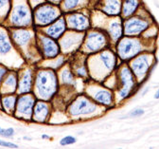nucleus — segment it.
Masks as SVG:
<instances>
[{
    "label": "nucleus",
    "mask_w": 159,
    "mask_h": 149,
    "mask_svg": "<svg viewBox=\"0 0 159 149\" xmlns=\"http://www.w3.org/2000/svg\"><path fill=\"white\" fill-rule=\"evenodd\" d=\"M12 6V0H0V21L9 18Z\"/></svg>",
    "instance_id": "b1692460"
},
{
    "label": "nucleus",
    "mask_w": 159,
    "mask_h": 149,
    "mask_svg": "<svg viewBox=\"0 0 159 149\" xmlns=\"http://www.w3.org/2000/svg\"><path fill=\"white\" fill-rule=\"evenodd\" d=\"M35 86L38 96L44 99H50L57 90V78L51 70H41L36 76Z\"/></svg>",
    "instance_id": "7ed1b4c3"
},
{
    "label": "nucleus",
    "mask_w": 159,
    "mask_h": 149,
    "mask_svg": "<svg viewBox=\"0 0 159 149\" xmlns=\"http://www.w3.org/2000/svg\"><path fill=\"white\" fill-rule=\"evenodd\" d=\"M6 72H7V70H6V69H5V68L0 67V84H1L2 79H3L4 75L6 74Z\"/></svg>",
    "instance_id": "72a5a7b5"
},
{
    "label": "nucleus",
    "mask_w": 159,
    "mask_h": 149,
    "mask_svg": "<svg viewBox=\"0 0 159 149\" xmlns=\"http://www.w3.org/2000/svg\"><path fill=\"white\" fill-rule=\"evenodd\" d=\"M32 87V73L30 70H26L22 75L21 79L19 80L18 84V93L25 94L28 93Z\"/></svg>",
    "instance_id": "a211bd4d"
},
{
    "label": "nucleus",
    "mask_w": 159,
    "mask_h": 149,
    "mask_svg": "<svg viewBox=\"0 0 159 149\" xmlns=\"http://www.w3.org/2000/svg\"><path fill=\"white\" fill-rule=\"evenodd\" d=\"M108 32L114 41L117 40L119 37H120L122 35V25H121L120 20L119 19L112 20L109 24Z\"/></svg>",
    "instance_id": "4be33fe9"
},
{
    "label": "nucleus",
    "mask_w": 159,
    "mask_h": 149,
    "mask_svg": "<svg viewBox=\"0 0 159 149\" xmlns=\"http://www.w3.org/2000/svg\"><path fill=\"white\" fill-rule=\"evenodd\" d=\"M97 110V105L84 96L76 99L69 108V113L72 116L88 115Z\"/></svg>",
    "instance_id": "39448f33"
},
{
    "label": "nucleus",
    "mask_w": 159,
    "mask_h": 149,
    "mask_svg": "<svg viewBox=\"0 0 159 149\" xmlns=\"http://www.w3.org/2000/svg\"><path fill=\"white\" fill-rule=\"evenodd\" d=\"M63 0H47V2H49V3H52V4H55V5H61Z\"/></svg>",
    "instance_id": "f704fd0d"
},
{
    "label": "nucleus",
    "mask_w": 159,
    "mask_h": 149,
    "mask_svg": "<svg viewBox=\"0 0 159 149\" xmlns=\"http://www.w3.org/2000/svg\"><path fill=\"white\" fill-rule=\"evenodd\" d=\"M139 1L138 0H123L122 7H121V13L125 18L132 16L138 9Z\"/></svg>",
    "instance_id": "412c9836"
},
{
    "label": "nucleus",
    "mask_w": 159,
    "mask_h": 149,
    "mask_svg": "<svg viewBox=\"0 0 159 149\" xmlns=\"http://www.w3.org/2000/svg\"><path fill=\"white\" fill-rule=\"evenodd\" d=\"M152 63V58L149 55H140L137 56L131 64V69L133 72L137 77H142L144 76Z\"/></svg>",
    "instance_id": "9d476101"
},
{
    "label": "nucleus",
    "mask_w": 159,
    "mask_h": 149,
    "mask_svg": "<svg viewBox=\"0 0 159 149\" xmlns=\"http://www.w3.org/2000/svg\"><path fill=\"white\" fill-rule=\"evenodd\" d=\"M99 61L102 64L104 69L111 71L116 65V56L111 50H103L99 54Z\"/></svg>",
    "instance_id": "aec40b11"
},
{
    "label": "nucleus",
    "mask_w": 159,
    "mask_h": 149,
    "mask_svg": "<svg viewBox=\"0 0 159 149\" xmlns=\"http://www.w3.org/2000/svg\"><path fill=\"white\" fill-rule=\"evenodd\" d=\"M98 1H99V2H101V0H98Z\"/></svg>",
    "instance_id": "4c0bfd02"
},
{
    "label": "nucleus",
    "mask_w": 159,
    "mask_h": 149,
    "mask_svg": "<svg viewBox=\"0 0 159 149\" xmlns=\"http://www.w3.org/2000/svg\"><path fill=\"white\" fill-rule=\"evenodd\" d=\"M42 138H43V139H47V138H48V136H46V135H43V136H42Z\"/></svg>",
    "instance_id": "e433bc0d"
},
{
    "label": "nucleus",
    "mask_w": 159,
    "mask_h": 149,
    "mask_svg": "<svg viewBox=\"0 0 159 149\" xmlns=\"http://www.w3.org/2000/svg\"><path fill=\"white\" fill-rule=\"evenodd\" d=\"M81 2H82V0H63L61 4L63 6L64 11L71 12L81 5Z\"/></svg>",
    "instance_id": "bb28decb"
},
{
    "label": "nucleus",
    "mask_w": 159,
    "mask_h": 149,
    "mask_svg": "<svg viewBox=\"0 0 159 149\" xmlns=\"http://www.w3.org/2000/svg\"><path fill=\"white\" fill-rule=\"evenodd\" d=\"M88 92L92 96V98L98 103H101L104 105H110L113 103L112 93L107 89L92 88L91 89H89Z\"/></svg>",
    "instance_id": "4468645a"
},
{
    "label": "nucleus",
    "mask_w": 159,
    "mask_h": 149,
    "mask_svg": "<svg viewBox=\"0 0 159 149\" xmlns=\"http://www.w3.org/2000/svg\"><path fill=\"white\" fill-rule=\"evenodd\" d=\"M16 84H17L16 75L13 73L9 74L3 83V93L5 94L12 93L16 89Z\"/></svg>",
    "instance_id": "5701e85b"
},
{
    "label": "nucleus",
    "mask_w": 159,
    "mask_h": 149,
    "mask_svg": "<svg viewBox=\"0 0 159 149\" xmlns=\"http://www.w3.org/2000/svg\"><path fill=\"white\" fill-rule=\"evenodd\" d=\"M16 98L12 95H8L5 96L2 99V103H3V108H5L6 111L11 112L14 109V105H15Z\"/></svg>",
    "instance_id": "a878e982"
},
{
    "label": "nucleus",
    "mask_w": 159,
    "mask_h": 149,
    "mask_svg": "<svg viewBox=\"0 0 159 149\" xmlns=\"http://www.w3.org/2000/svg\"><path fill=\"white\" fill-rule=\"evenodd\" d=\"M140 42L136 39L124 38L119 41L117 45V52L118 55L122 59H129L135 56L137 53L141 51Z\"/></svg>",
    "instance_id": "20e7f679"
},
{
    "label": "nucleus",
    "mask_w": 159,
    "mask_h": 149,
    "mask_svg": "<svg viewBox=\"0 0 159 149\" xmlns=\"http://www.w3.org/2000/svg\"><path fill=\"white\" fill-rule=\"evenodd\" d=\"M106 45V38L103 33L98 31H92L87 35L85 41V48L89 51L101 50Z\"/></svg>",
    "instance_id": "1a4fd4ad"
},
{
    "label": "nucleus",
    "mask_w": 159,
    "mask_h": 149,
    "mask_svg": "<svg viewBox=\"0 0 159 149\" xmlns=\"http://www.w3.org/2000/svg\"><path fill=\"white\" fill-rule=\"evenodd\" d=\"M120 80H121V84H122V88L119 90V98L120 99H125L129 93L131 92L132 89L134 88V78H133V73L132 71L124 67L122 68V70H120Z\"/></svg>",
    "instance_id": "9b49d317"
},
{
    "label": "nucleus",
    "mask_w": 159,
    "mask_h": 149,
    "mask_svg": "<svg viewBox=\"0 0 159 149\" xmlns=\"http://www.w3.org/2000/svg\"><path fill=\"white\" fill-rule=\"evenodd\" d=\"M41 47L43 54L47 58H54L59 54V47L57 43L49 37H41Z\"/></svg>",
    "instance_id": "dca6fc26"
},
{
    "label": "nucleus",
    "mask_w": 159,
    "mask_h": 149,
    "mask_svg": "<svg viewBox=\"0 0 159 149\" xmlns=\"http://www.w3.org/2000/svg\"><path fill=\"white\" fill-rule=\"evenodd\" d=\"M66 16V26L76 31H85L89 28L90 22L86 14L81 12H67Z\"/></svg>",
    "instance_id": "423d86ee"
},
{
    "label": "nucleus",
    "mask_w": 159,
    "mask_h": 149,
    "mask_svg": "<svg viewBox=\"0 0 159 149\" xmlns=\"http://www.w3.org/2000/svg\"><path fill=\"white\" fill-rule=\"evenodd\" d=\"M144 114V110L143 109H134V111L131 112V116L132 117H138V116H141Z\"/></svg>",
    "instance_id": "473e14b6"
},
{
    "label": "nucleus",
    "mask_w": 159,
    "mask_h": 149,
    "mask_svg": "<svg viewBox=\"0 0 159 149\" xmlns=\"http://www.w3.org/2000/svg\"><path fill=\"white\" fill-rule=\"evenodd\" d=\"M149 27V22L146 19L130 16L124 22V32L127 35H135L144 31Z\"/></svg>",
    "instance_id": "0eeeda50"
},
{
    "label": "nucleus",
    "mask_w": 159,
    "mask_h": 149,
    "mask_svg": "<svg viewBox=\"0 0 159 149\" xmlns=\"http://www.w3.org/2000/svg\"><path fill=\"white\" fill-rule=\"evenodd\" d=\"M28 1H29V4L30 5V7L32 8V10H33L36 7H38L39 5L47 2V0H28Z\"/></svg>",
    "instance_id": "7c9ffc66"
},
{
    "label": "nucleus",
    "mask_w": 159,
    "mask_h": 149,
    "mask_svg": "<svg viewBox=\"0 0 159 149\" xmlns=\"http://www.w3.org/2000/svg\"><path fill=\"white\" fill-rule=\"evenodd\" d=\"M83 38V34H79L77 32H70L66 34L61 41V47L66 51L72 50L81 44Z\"/></svg>",
    "instance_id": "2eb2a0df"
},
{
    "label": "nucleus",
    "mask_w": 159,
    "mask_h": 149,
    "mask_svg": "<svg viewBox=\"0 0 159 149\" xmlns=\"http://www.w3.org/2000/svg\"><path fill=\"white\" fill-rule=\"evenodd\" d=\"M34 108V98L31 95H22L17 100L16 112L20 118L29 119L31 116Z\"/></svg>",
    "instance_id": "6e6552de"
},
{
    "label": "nucleus",
    "mask_w": 159,
    "mask_h": 149,
    "mask_svg": "<svg viewBox=\"0 0 159 149\" xmlns=\"http://www.w3.org/2000/svg\"><path fill=\"white\" fill-rule=\"evenodd\" d=\"M31 38H32V32L28 30L18 29L12 31V39L20 47L27 45L31 40Z\"/></svg>",
    "instance_id": "f3484780"
},
{
    "label": "nucleus",
    "mask_w": 159,
    "mask_h": 149,
    "mask_svg": "<svg viewBox=\"0 0 159 149\" xmlns=\"http://www.w3.org/2000/svg\"><path fill=\"white\" fill-rule=\"evenodd\" d=\"M101 10L109 16H116L121 13L122 0H101Z\"/></svg>",
    "instance_id": "f8f14e48"
},
{
    "label": "nucleus",
    "mask_w": 159,
    "mask_h": 149,
    "mask_svg": "<svg viewBox=\"0 0 159 149\" xmlns=\"http://www.w3.org/2000/svg\"><path fill=\"white\" fill-rule=\"evenodd\" d=\"M62 16L59 5L45 2L33 9V22L38 27H46Z\"/></svg>",
    "instance_id": "f03ea898"
},
{
    "label": "nucleus",
    "mask_w": 159,
    "mask_h": 149,
    "mask_svg": "<svg viewBox=\"0 0 159 149\" xmlns=\"http://www.w3.org/2000/svg\"><path fill=\"white\" fill-rule=\"evenodd\" d=\"M0 135L6 137V138H11L14 135V129L13 128H7V129H3L0 131Z\"/></svg>",
    "instance_id": "c756f323"
},
{
    "label": "nucleus",
    "mask_w": 159,
    "mask_h": 149,
    "mask_svg": "<svg viewBox=\"0 0 159 149\" xmlns=\"http://www.w3.org/2000/svg\"><path fill=\"white\" fill-rule=\"evenodd\" d=\"M11 50V44L10 42V39L8 35L0 31V54H7Z\"/></svg>",
    "instance_id": "393cba45"
},
{
    "label": "nucleus",
    "mask_w": 159,
    "mask_h": 149,
    "mask_svg": "<svg viewBox=\"0 0 159 149\" xmlns=\"http://www.w3.org/2000/svg\"><path fill=\"white\" fill-rule=\"evenodd\" d=\"M61 76H62V80H63V83H65V84H72L73 83V76H72V73L68 70H63V72H62V74H61Z\"/></svg>",
    "instance_id": "cd10ccee"
},
{
    "label": "nucleus",
    "mask_w": 159,
    "mask_h": 149,
    "mask_svg": "<svg viewBox=\"0 0 159 149\" xmlns=\"http://www.w3.org/2000/svg\"><path fill=\"white\" fill-rule=\"evenodd\" d=\"M66 29V18L63 16H60L55 22L52 24L48 25V27L46 29V32L48 35H49L52 38H59L63 33L65 32Z\"/></svg>",
    "instance_id": "ddd939ff"
},
{
    "label": "nucleus",
    "mask_w": 159,
    "mask_h": 149,
    "mask_svg": "<svg viewBox=\"0 0 159 149\" xmlns=\"http://www.w3.org/2000/svg\"><path fill=\"white\" fill-rule=\"evenodd\" d=\"M9 20L11 25L16 28L29 27L32 24L33 10L28 0H12Z\"/></svg>",
    "instance_id": "f257e3e1"
},
{
    "label": "nucleus",
    "mask_w": 159,
    "mask_h": 149,
    "mask_svg": "<svg viewBox=\"0 0 159 149\" xmlns=\"http://www.w3.org/2000/svg\"><path fill=\"white\" fill-rule=\"evenodd\" d=\"M0 131H1V128H0Z\"/></svg>",
    "instance_id": "58836bf2"
},
{
    "label": "nucleus",
    "mask_w": 159,
    "mask_h": 149,
    "mask_svg": "<svg viewBox=\"0 0 159 149\" xmlns=\"http://www.w3.org/2000/svg\"><path fill=\"white\" fill-rule=\"evenodd\" d=\"M49 114V108L48 104L44 102H38L35 104L34 111H33V118L38 122H44L47 120Z\"/></svg>",
    "instance_id": "6ab92c4d"
},
{
    "label": "nucleus",
    "mask_w": 159,
    "mask_h": 149,
    "mask_svg": "<svg viewBox=\"0 0 159 149\" xmlns=\"http://www.w3.org/2000/svg\"><path fill=\"white\" fill-rule=\"evenodd\" d=\"M75 142H76V138L72 137V136L65 137L64 139L61 140V142H60L61 145H69V144H72V143H75Z\"/></svg>",
    "instance_id": "c85d7f7f"
},
{
    "label": "nucleus",
    "mask_w": 159,
    "mask_h": 149,
    "mask_svg": "<svg viewBox=\"0 0 159 149\" xmlns=\"http://www.w3.org/2000/svg\"><path fill=\"white\" fill-rule=\"evenodd\" d=\"M156 99H159V89L157 90V92H156V94H155V96H154Z\"/></svg>",
    "instance_id": "c9c22d12"
},
{
    "label": "nucleus",
    "mask_w": 159,
    "mask_h": 149,
    "mask_svg": "<svg viewBox=\"0 0 159 149\" xmlns=\"http://www.w3.org/2000/svg\"><path fill=\"white\" fill-rule=\"evenodd\" d=\"M0 145L4 146V147H9V148H17L18 147L15 143L9 142H5V141H2V140H0Z\"/></svg>",
    "instance_id": "2f4dec72"
}]
</instances>
